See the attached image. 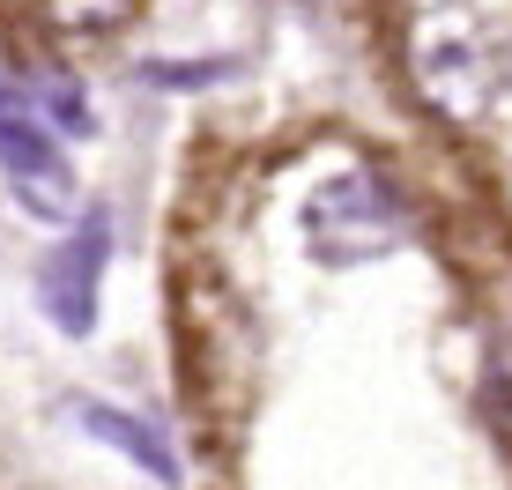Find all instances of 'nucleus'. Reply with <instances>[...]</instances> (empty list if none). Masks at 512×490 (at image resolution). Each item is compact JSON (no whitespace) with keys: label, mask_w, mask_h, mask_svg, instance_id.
<instances>
[{"label":"nucleus","mask_w":512,"mask_h":490,"mask_svg":"<svg viewBox=\"0 0 512 490\" xmlns=\"http://www.w3.org/2000/svg\"><path fill=\"white\" fill-rule=\"evenodd\" d=\"M409 75L431 112L475 127L483 112H498V97L512 82V38H505V23H490L468 0H431L409 23Z\"/></svg>","instance_id":"f257e3e1"},{"label":"nucleus","mask_w":512,"mask_h":490,"mask_svg":"<svg viewBox=\"0 0 512 490\" xmlns=\"http://www.w3.org/2000/svg\"><path fill=\"white\" fill-rule=\"evenodd\" d=\"M409 231L401 216V194L379 179V171H342L320 194L305 201V245L327 260V268H364V260H386Z\"/></svg>","instance_id":"f03ea898"},{"label":"nucleus","mask_w":512,"mask_h":490,"mask_svg":"<svg viewBox=\"0 0 512 490\" xmlns=\"http://www.w3.org/2000/svg\"><path fill=\"white\" fill-rule=\"evenodd\" d=\"M0 171L23 186V208L30 216H75V179H67V156H60V134L30 112V97L0 90Z\"/></svg>","instance_id":"7ed1b4c3"},{"label":"nucleus","mask_w":512,"mask_h":490,"mask_svg":"<svg viewBox=\"0 0 512 490\" xmlns=\"http://www.w3.org/2000/svg\"><path fill=\"white\" fill-rule=\"evenodd\" d=\"M104 253H112V223L90 208V216H82L75 231L60 238V253L38 268V305H45V320L60 327V335H90V327H97Z\"/></svg>","instance_id":"20e7f679"},{"label":"nucleus","mask_w":512,"mask_h":490,"mask_svg":"<svg viewBox=\"0 0 512 490\" xmlns=\"http://www.w3.org/2000/svg\"><path fill=\"white\" fill-rule=\"evenodd\" d=\"M75 424L90 431L97 446L127 453V461L141 468V476H156V483H179V453H171L164 439H156V424H141V416L112 409V401H75Z\"/></svg>","instance_id":"39448f33"},{"label":"nucleus","mask_w":512,"mask_h":490,"mask_svg":"<svg viewBox=\"0 0 512 490\" xmlns=\"http://www.w3.org/2000/svg\"><path fill=\"white\" fill-rule=\"evenodd\" d=\"M52 30H119L141 0H38Z\"/></svg>","instance_id":"423d86ee"}]
</instances>
